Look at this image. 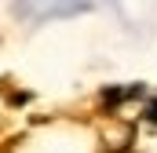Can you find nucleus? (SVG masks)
I'll list each match as a JSON object with an SVG mask.
<instances>
[{"mask_svg": "<svg viewBox=\"0 0 157 153\" xmlns=\"http://www.w3.org/2000/svg\"><path fill=\"white\" fill-rule=\"evenodd\" d=\"M135 95H143V84H132V88H106V91H102V106H106V110H117L121 102H128V99H135Z\"/></svg>", "mask_w": 157, "mask_h": 153, "instance_id": "f257e3e1", "label": "nucleus"}, {"mask_svg": "<svg viewBox=\"0 0 157 153\" xmlns=\"http://www.w3.org/2000/svg\"><path fill=\"white\" fill-rule=\"evenodd\" d=\"M146 120H150V124H157V99L146 106Z\"/></svg>", "mask_w": 157, "mask_h": 153, "instance_id": "f03ea898", "label": "nucleus"}]
</instances>
